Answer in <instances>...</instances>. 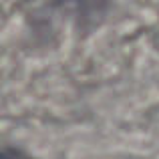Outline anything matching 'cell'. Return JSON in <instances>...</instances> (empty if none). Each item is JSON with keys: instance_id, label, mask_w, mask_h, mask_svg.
Returning a JSON list of instances; mask_svg holds the SVG:
<instances>
[{"instance_id": "6da1fadb", "label": "cell", "mask_w": 159, "mask_h": 159, "mask_svg": "<svg viewBox=\"0 0 159 159\" xmlns=\"http://www.w3.org/2000/svg\"><path fill=\"white\" fill-rule=\"evenodd\" d=\"M0 159H30L28 155H24L22 151L18 149H12V147H4L2 149V157Z\"/></svg>"}]
</instances>
